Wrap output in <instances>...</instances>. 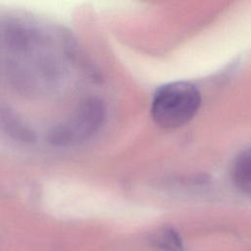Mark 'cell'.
Here are the masks:
<instances>
[{"mask_svg":"<svg viewBox=\"0 0 251 251\" xmlns=\"http://www.w3.org/2000/svg\"><path fill=\"white\" fill-rule=\"evenodd\" d=\"M201 104L197 87L187 81H175L161 86L154 94L151 116L162 127H178L190 121Z\"/></svg>","mask_w":251,"mask_h":251,"instance_id":"cell-1","label":"cell"},{"mask_svg":"<svg viewBox=\"0 0 251 251\" xmlns=\"http://www.w3.org/2000/svg\"><path fill=\"white\" fill-rule=\"evenodd\" d=\"M105 106L98 98L84 100L74 114L55 126L49 133V141L59 147L80 144L91 138L105 120Z\"/></svg>","mask_w":251,"mask_h":251,"instance_id":"cell-2","label":"cell"},{"mask_svg":"<svg viewBox=\"0 0 251 251\" xmlns=\"http://www.w3.org/2000/svg\"><path fill=\"white\" fill-rule=\"evenodd\" d=\"M231 178L238 189L251 194V147L241 151L234 159Z\"/></svg>","mask_w":251,"mask_h":251,"instance_id":"cell-3","label":"cell"},{"mask_svg":"<svg viewBox=\"0 0 251 251\" xmlns=\"http://www.w3.org/2000/svg\"><path fill=\"white\" fill-rule=\"evenodd\" d=\"M151 240L153 246L159 251H183L182 239L173 227L160 228L153 234Z\"/></svg>","mask_w":251,"mask_h":251,"instance_id":"cell-4","label":"cell"}]
</instances>
